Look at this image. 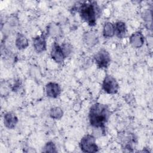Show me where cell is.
<instances>
[{"label": "cell", "mask_w": 153, "mask_h": 153, "mask_svg": "<svg viewBox=\"0 0 153 153\" xmlns=\"http://www.w3.org/2000/svg\"><path fill=\"white\" fill-rule=\"evenodd\" d=\"M111 112L108 105L100 103L93 104L90 108L88 119L90 125L96 128H100L102 131L110 117Z\"/></svg>", "instance_id": "6da1fadb"}, {"label": "cell", "mask_w": 153, "mask_h": 153, "mask_svg": "<svg viewBox=\"0 0 153 153\" xmlns=\"http://www.w3.org/2000/svg\"><path fill=\"white\" fill-rule=\"evenodd\" d=\"M77 10L81 19L90 26H95L101 15V9L96 1H84L79 4Z\"/></svg>", "instance_id": "7a4b0ae2"}, {"label": "cell", "mask_w": 153, "mask_h": 153, "mask_svg": "<svg viewBox=\"0 0 153 153\" xmlns=\"http://www.w3.org/2000/svg\"><path fill=\"white\" fill-rule=\"evenodd\" d=\"M81 150L84 152L93 153L99 151V147L96 142V138L91 134L84 136L79 143Z\"/></svg>", "instance_id": "3957f363"}, {"label": "cell", "mask_w": 153, "mask_h": 153, "mask_svg": "<svg viewBox=\"0 0 153 153\" xmlns=\"http://www.w3.org/2000/svg\"><path fill=\"white\" fill-rule=\"evenodd\" d=\"M102 89L108 94H116L119 89V85L116 79L111 75H106L102 82Z\"/></svg>", "instance_id": "277c9868"}, {"label": "cell", "mask_w": 153, "mask_h": 153, "mask_svg": "<svg viewBox=\"0 0 153 153\" xmlns=\"http://www.w3.org/2000/svg\"><path fill=\"white\" fill-rule=\"evenodd\" d=\"M94 60L99 68H106L110 63L111 56L108 51L101 48L94 54Z\"/></svg>", "instance_id": "5b68a950"}, {"label": "cell", "mask_w": 153, "mask_h": 153, "mask_svg": "<svg viewBox=\"0 0 153 153\" xmlns=\"http://www.w3.org/2000/svg\"><path fill=\"white\" fill-rule=\"evenodd\" d=\"M50 56L51 59L57 63H62L66 58L61 45L56 42H54L52 45Z\"/></svg>", "instance_id": "8992f818"}, {"label": "cell", "mask_w": 153, "mask_h": 153, "mask_svg": "<svg viewBox=\"0 0 153 153\" xmlns=\"http://www.w3.org/2000/svg\"><path fill=\"white\" fill-rule=\"evenodd\" d=\"M45 92L48 97L57 98L61 93V87L57 82H49L45 85Z\"/></svg>", "instance_id": "52a82bcc"}, {"label": "cell", "mask_w": 153, "mask_h": 153, "mask_svg": "<svg viewBox=\"0 0 153 153\" xmlns=\"http://www.w3.org/2000/svg\"><path fill=\"white\" fill-rule=\"evenodd\" d=\"M33 45L35 50L38 53H42L46 50L47 43L46 38L44 34L36 36L33 39Z\"/></svg>", "instance_id": "ba28073f"}, {"label": "cell", "mask_w": 153, "mask_h": 153, "mask_svg": "<svg viewBox=\"0 0 153 153\" xmlns=\"http://www.w3.org/2000/svg\"><path fill=\"white\" fill-rule=\"evenodd\" d=\"M18 118L15 114L11 112H7L4 116V124L8 129H13L18 123Z\"/></svg>", "instance_id": "9c48e42d"}, {"label": "cell", "mask_w": 153, "mask_h": 153, "mask_svg": "<svg viewBox=\"0 0 153 153\" xmlns=\"http://www.w3.org/2000/svg\"><path fill=\"white\" fill-rule=\"evenodd\" d=\"M144 36L140 32H136L131 34L129 38V42L134 48H140L144 43Z\"/></svg>", "instance_id": "30bf717a"}, {"label": "cell", "mask_w": 153, "mask_h": 153, "mask_svg": "<svg viewBox=\"0 0 153 153\" xmlns=\"http://www.w3.org/2000/svg\"><path fill=\"white\" fill-rule=\"evenodd\" d=\"M83 40L87 45L92 47L98 42V37L94 32L88 31L84 33Z\"/></svg>", "instance_id": "8fae6325"}, {"label": "cell", "mask_w": 153, "mask_h": 153, "mask_svg": "<svg viewBox=\"0 0 153 153\" xmlns=\"http://www.w3.org/2000/svg\"><path fill=\"white\" fill-rule=\"evenodd\" d=\"M115 34L119 38H122L125 36L127 32V27L126 23L121 21L116 22L114 25Z\"/></svg>", "instance_id": "7c38bea8"}, {"label": "cell", "mask_w": 153, "mask_h": 153, "mask_svg": "<svg viewBox=\"0 0 153 153\" xmlns=\"http://www.w3.org/2000/svg\"><path fill=\"white\" fill-rule=\"evenodd\" d=\"M15 44L17 49L21 50L26 48L29 45L27 38L22 33H19L16 36Z\"/></svg>", "instance_id": "4fadbf2b"}, {"label": "cell", "mask_w": 153, "mask_h": 153, "mask_svg": "<svg viewBox=\"0 0 153 153\" xmlns=\"http://www.w3.org/2000/svg\"><path fill=\"white\" fill-rule=\"evenodd\" d=\"M103 36L106 38L113 37L115 35L114 24L109 22L105 23L103 27Z\"/></svg>", "instance_id": "5bb4252c"}, {"label": "cell", "mask_w": 153, "mask_h": 153, "mask_svg": "<svg viewBox=\"0 0 153 153\" xmlns=\"http://www.w3.org/2000/svg\"><path fill=\"white\" fill-rule=\"evenodd\" d=\"M63 114V109L60 107H53L50 110V117L54 120L60 119Z\"/></svg>", "instance_id": "9a60e30c"}, {"label": "cell", "mask_w": 153, "mask_h": 153, "mask_svg": "<svg viewBox=\"0 0 153 153\" xmlns=\"http://www.w3.org/2000/svg\"><path fill=\"white\" fill-rule=\"evenodd\" d=\"M47 35L51 36L58 35L60 33V27L56 23H50L47 26Z\"/></svg>", "instance_id": "2e32d148"}, {"label": "cell", "mask_w": 153, "mask_h": 153, "mask_svg": "<svg viewBox=\"0 0 153 153\" xmlns=\"http://www.w3.org/2000/svg\"><path fill=\"white\" fill-rule=\"evenodd\" d=\"M142 18L145 22V25L148 29V25L152 27V11L149 10H146L142 13Z\"/></svg>", "instance_id": "e0dca14e"}, {"label": "cell", "mask_w": 153, "mask_h": 153, "mask_svg": "<svg viewBox=\"0 0 153 153\" xmlns=\"http://www.w3.org/2000/svg\"><path fill=\"white\" fill-rule=\"evenodd\" d=\"M42 152H57L56 147L55 144L53 142H48L46 143L42 148Z\"/></svg>", "instance_id": "ac0fdd59"}, {"label": "cell", "mask_w": 153, "mask_h": 153, "mask_svg": "<svg viewBox=\"0 0 153 153\" xmlns=\"http://www.w3.org/2000/svg\"><path fill=\"white\" fill-rule=\"evenodd\" d=\"M61 47L66 57H67L72 51V46L68 42H63L61 45Z\"/></svg>", "instance_id": "d6986e66"}, {"label": "cell", "mask_w": 153, "mask_h": 153, "mask_svg": "<svg viewBox=\"0 0 153 153\" xmlns=\"http://www.w3.org/2000/svg\"><path fill=\"white\" fill-rule=\"evenodd\" d=\"M19 19L16 16H11L8 19V23L11 26H16L19 25Z\"/></svg>", "instance_id": "ffe728a7"}]
</instances>
